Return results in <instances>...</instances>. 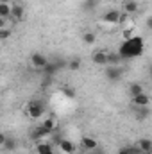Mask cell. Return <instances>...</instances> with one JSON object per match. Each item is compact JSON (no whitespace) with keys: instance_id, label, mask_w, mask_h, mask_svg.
<instances>
[{"instance_id":"7a4b0ae2","label":"cell","mask_w":152,"mask_h":154,"mask_svg":"<svg viewBox=\"0 0 152 154\" xmlns=\"http://www.w3.org/2000/svg\"><path fill=\"white\" fill-rule=\"evenodd\" d=\"M27 115L34 120H39L41 116L45 115V104L41 100H31L27 106Z\"/></svg>"},{"instance_id":"6da1fadb","label":"cell","mask_w":152,"mask_h":154,"mask_svg":"<svg viewBox=\"0 0 152 154\" xmlns=\"http://www.w3.org/2000/svg\"><path fill=\"white\" fill-rule=\"evenodd\" d=\"M143 50H145V41H143V38L141 36H131V38H125V41L120 45V48L116 52L125 61V59H132V57L141 56Z\"/></svg>"},{"instance_id":"5bb4252c","label":"cell","mask_w":152,"mask_h":154,"mask_svg":"<svg viewBox=\"0 0 152 154\" xmlns=\"http://www.w3.org/2000/svg\"><path fill=\"white\" fill-rule=\"evenodd\" d=\"M0 149H4V151H9V152H13V151H16L18 149V142L13 138V136H5V142H4V145L0 147Z\"/></svg>"},{"instance_id":"484cf974","label":"cell","mask_w":152,"mask_h":154,"mask_svg":"<svg viewBox=\"0 0 152 154\" xmlns=\"http://www.w3.org/2000/svg\"><path fill=\"white\" fill-rule=\"evenodd\" d=\"M65 93H66L68 97H74V90H72V88H65Z\"/></svg>"},{"instance_id":"30bf717a","label":"cell","mask_w":152,"mask_h":154,"mask_svg":"<svg viewBox=\"0 0 152 154\" xmlns=\"http://www.w3.org/2000/svg\"><path fill=\"white\" fill-rule=\"evenodd\" d=\"M57 145H59V149H61L65 154H74L75 152V149H77L75 143H74L72 140H66V138H61Z\"/></svg>"},{"instance_id":"277c9868","label":"cell","mask_w":152,"mask_h":154,"mask_svg":"<svg viewBox=\"0 0 152 154\" xmlns=\"http://www.w3.org/2000/svg\"><path fill=\"white\" fill-rule=\"evenodd\" d=\"M106 77L109 79V81H113V82H116V81H120L122 77H123V68L118 65V66H111V65H108L106 66Z\"/></svg>"},{"instance_id":"7c38bea8","label":"cell","mask_w":152,"mask_h":154,"mask_svg":"<svg viewBox=\"0 0 152 154\" xmlns=\"http://www.w3.org/2000/svg\"><path fill=\"white\" fill-rule=\"evenodd\" d=\"M122 5H123V13H127L129 16L134 14V13H138V7H140L136 0H123Z\"/></svg>"},{"instance_id":"5b68a950","label":"cell","mask_w":152,"mask_h":154,"mask_svg":"<svg viewBox=\"0 0 152 154\" xmlns=\"http://www.w3.org/2000/svg\"><path fill=\"white\" fill-rule=\"evenodd\" d=\"M23 5L22 4H11V16H9V20H13V22H22L23 20Z\"/></svg>"},{"instance_id":"f546056e","label":"cell","mask_w":152,"mask_h":154,"mask_svg":"<svg viewBox=\"0 0 152 154\" xmlns=\"http://www.w3.org/2000/svg\"><path fill=\"white\" fill-rule=\"evenodd\" d=\"M0 2H4V4H11L13 0H0Z\"/></svg>"},{"instance_id":"4fadbf2b","label":"cell","mask_w":152,"mask_h":154,"mask_svg":"<svg viewBox=\"0 0 152 154\" xmlns=\"http://www.w3.org/2000/svg\"><path fill=\"white\" fill-rule=\"evenodd\" d=\"M136 145H138V149L141 151V154H150L152 152V142L149 138H140Z\"/></svg>"},{"instance_id":"ba28073f","label":"cell","mask_w":152,"mask_h":154,"mask_svg":"<svg viewBox=\"0 0 152 154\" xmlns=\"http://www.w3.org/2000/svg\"><path fill=\"white\" fill-rule=\"evenodd\" d=\"M150 104V97L143 91V93H140V95H136V97H132V106L134 108H147Z\"/></svg>"},{"instance_id":"3957f363","label":"cell","mask_w":152,"mask_h":154,"mask_svg":"<svg viewBox=\"0 0 152 154\" xmlns=\"http://www.w3.org/2000/svg\"><path fill=\"white\" fill-rule=\"evenodd\" d=\"M31 65L36 68V70H43L47 65H48V57L45 56V54H41V52H34L32 56H31Z\"/></svg>"},{"instance_id":"7402d4cb","label":"cell","mask_w":152,"mask_h":154,"mask_svg":"<svg viewBox=\"0 0 152 154\" xmlns=\"http://www.w3.org/2000/svg\"><path fill=\"white\" fill-rule=\"evenodd\" d=\"M66 66H68L72 72H77V70H81V59H70V61L66 63Z\"/></svg>"},{"instance_id":"4316f807","label":"cell","mask_w":152,"mask_h":154,"mask_svg":"<svg viewBox=\"0 0 152 154\" xmlns=\"http://www.w3.org/2000/svg\"><path fill=\"white\" fill-rule=\"evenodd\" d=\"M5 136H7V134L0 133V147H2V145H4V142H5Z\"/></svg>"},{"instance_id":"d4e9b609","label":"cell","mask_w":152,"mask_h":154,"mask_svg":"<svg viewBox=\"0 0 152 154\" xmlns=\"http://www.w3.org/2000/svg\"><path fill=\"white\" fill-rule=\"evenodd\" d=\"M86 2V7H91V5H97L100 0H84Z\"/></svg>"},{"instance_id":"9a60e30c","label":"cell","mask_w":152,"mask_h":154,"mask_svg":"<svg viewBox=\"0 0 152 154\" xmlns=\"http://www.w3.org/2000/svg\"><path fill=\"white\" fill-rule=\"evenodd\" d=\"M36 152L38 154H54V149H52V145L47 143V142H38V143H36Z\"/></svg>"},{"instance_id":"d6986e66","label":"cell","mask_w":152,"mask_h":154,"mask_svg":"<svg viewBox=\"0 0 152 154\" xmlns=\"http://www.w3.org/2000/svg\"><path fill=\"white\" fill-rule=\"evenodd\" d=\"M9 16H11V4H4V2H0V18L9 20Z\"/></svg>"},{"instance_id":"e0dca14e","label":"cell","mask_w":152,"mask_h":154,"mask_svg":"<svg viewBox=\"0 0 152 154\" xmlns=\"http://www.w3.org/2000/svg\"><path fill=\"white\" fill-rule=\"evenodd\" d=\"M47 131H50V133H56V129H57V120L56 118H52V116H48L47 120H43V124H41Z\"/></svg>"},{"instance_id":"83f0119b","label":"cell","mask_w":152,"mask_h":154,"mask_svg":"<svg viewBox=\"0 0 152 154\" xmlns=\"http://www.w3.org/2000/svg\"><path fill=\"white\" fill-rule=\"evenodd\" d=\"M116 154H129L127 152V147H122V149H118V152Z\"/></svg>"},{"instance_id":"9c48e42d","label":"cell","mask_w":152,"mask_h":154,"mask_svg":"<svg viewBox=\"0 0 152 154\" xmlns=\"http://www.w3.org/2000/svg\"><path fill=\"white\" fill-rule=\"evenodd\" d=\"M47 136H52V133L47 131L43 125H38V127L32 129V133H31V138H32L34 142H39V140H43V138H47Z\"/></svg>"},{"instance_id":"44dd1931","label":"cell","mask_w":152,"mask_h":154,"mask_svg":"<svg viewBox=\"0 0 152 154\" xmlns=\"http://www.w3.org/2000/svg\"><path fill=\"white\" fill-rule=\"evenodd\" d=\"M82 41H84L86 45H95L97 34H95V32H84V34H82Z\"/></svg>"},{"instance_id":"ac0fdd59","label":"cell","mask_w":152,"mask_h":154,"mask_svg":"<svg viewBox=\"0 0 152 154\" xmlns=\"http://www.w3.org/2000/svg\"><path fill=\"white\" fill-rule=\"evenodd\" d=\"M145 90H143V84H140V82H132L131 86H129V95L131 97H136V95H140V93H143Z\"/></svg>"},{"instance_id":"52a82bcc","label":"cell","mask_w":152,"mask_h":154,"mask_svg":"<svg viewBox=\"0 0 152 154\" xmlns=\"http://www.w3.org/2000/svg\"><path fill=\"white\" fill-rule=\"evenodd\" d=\"M91 61L99 66H108V52L106 50H97L91 56Z\"/></svg>"},{"instance_id":"603a6c76","label":"cell","mask_w":152,"mask_h":154,"mask_svg":"<svg viewBox=\"0 0 152 154\" xmlns=\"http://www.w3.org/2000/svg\"><path fill=\"white\" fill-rule=\"evenodd\" d=\"M11 34H13V31L9 29V27H4V29H0V41H5V39L11 38Z\"/></svg>"},{"instance_id":"8fae6325","label":"cell","mask_w":152,"mask_h":154,"mask_svg":"<svg viewBox=\"0 0 152 154\" xmlns=\"http://www.w3.org/2000/svg\"><path fill=\"white\" fill-rule=\"evenodd\" d=\"M102 20H104L106 23H118V20H120V11H118V9H109V11H106L104 16H102Z\"/></svg>"},{"instance_id":"2e32d148","label":"cell","mask_w":152,"mask_h":154,"mask_svg":"<svg viewBox=\"0 0 152 154\" xmlns=\"http://www.w3.org/2000/svg\"><path fill=\"white\" fill-rule=\"evenodd\" d=\"M122 63H123V59L120 57L118 52H108V65H111V66H118V65H122Z\"/></svg>"},{"instance_id":"cb8c5ba5","label":"cell","mask_w":152,"mask_h":154,"mask_svg":"<svg viewBox=\"0 0 152 154\" xmlns=\"http://www.w3.org/2000/svg\"><path fill=\"white\" fill-rule=\"evenodd\" d=\"M127 152L129 154H141V151L138 149V145H129L127 147Z\"/></svg>"},{"instance_id":"8992f818","label":"cell","mask_w":152,"mask_h":154,"mask_svg":"<svg viewBox=\"0 0 152 154\" xmlns=\"http://www.w3.org/2000/svg\"><path fill=\"white\" fill-rule=\"evenodd\" d=\"M81 147H82L84 151H97V149H99V143H97V140H95V138H91V136L84 134V136L81 138Z\"/></svg>"},{"instance_id":"f1b7e54d","label":"cell","mask_w":152,"mask_h":154,"mask_svg":"<svg viewBox=\"0 0 152 154\" xmlns=\"http://www.w3.org/2000/svg\"><path fill=\"white\" fill-rule=\"evenodd\" d=\"M5 27V20L4 18H0V29H4Z\"/></svg>"},{"instance_id":"ffe728a7","label":"cell","mask_w":152,"mask_h":154,"mask_svg":"<svg viewBox=\"0 0 152 154\" xmlns=\"http://www.w3.org/2000/svg\"><path fill=\"white\" fill-rule=\"evenodd\" d=\"M149 116H150V109H149V106H147V108H138V109H136V118H138L140 122L147 120Z\"/></svg>"}]
</instances>
